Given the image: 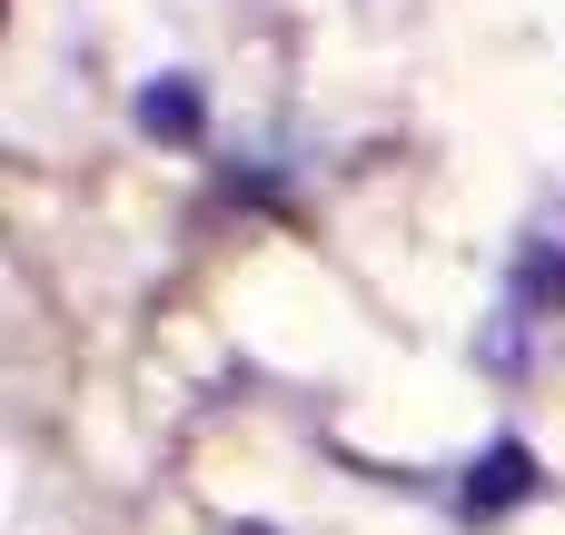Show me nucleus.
I'll list each match as a JSON object with an SVG mask.
<instances>
[{
    "instance_id": "1",
    "label": "nucleus",
    "mask_w": 565,
    "mask_h": 535,
    "mask_svg": "<svg viewBox=\"0 0 565 535\" xmlns=\"http://www.w3.org/2000/svg\"><path fill=\"white\" fill-rule=\"evenodd\" d=\"M189 119H199L189 89H139V129H189Z\"/></svg>"
}]
</instances>
